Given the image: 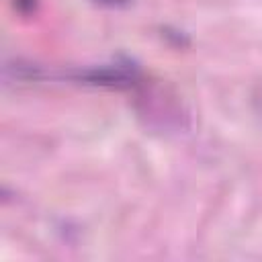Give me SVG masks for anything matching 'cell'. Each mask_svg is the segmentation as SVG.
Wrapping results in <instances>:
<instances>
[{
	"instance_id": "6da1fadb",
	"label": "cell",
	"mask_w": 262,
	"mask_h": 262,
	"mask_svg": "<svg viewBox=\"0 0 262 262\" xmlns=\"http://www.w3.org/2000/svg\"><path fill=\"white\" fill-rule=\"evenodd\" d=\"M84 80L90 84L111 86V88H127L137 80V68L131 63H115V66H100L82 74Z\"/></svg>"
},
{
	"instance_id": "7a4b0ae2",
	"label": "cell",
	"mask_w": 262,
	"mask_h": 262,
	"mask_svg": "<svg viewBox=\"0 0 262 262\" xmlns=\"http://www.w3.org/2000/svg\"><path fill=\"white\" fill-rule=\"evenodd\" d=\"M100 6H108V8H121V6H127L131 0H92Z\"/></svg>"
}]
</instances>
